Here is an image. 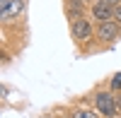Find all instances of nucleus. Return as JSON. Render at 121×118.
I'll return each instance as SVG.
<instances>
[{
	"label": "nucleus",
	"instance_id": "f257e3e1",
	"mask_svg": "<svg viewBox=\"0 0 121 118\" xmlns=\"http://www.w3.org/2000/svg\"><path fill=\"white\" fill-rule=\"evenodd\" d=\"M95 109L97 113H102L107 118H114L121 111V96H116L114 92H95Z\"/></svg>",
	"mask_w": 121,
	"mask_h": 118
},
{
	"label": "nucleus",
	"instance_id": "f03ea898",
	"mask_svg": "<svg viewBox=\"0 0 121 118\" xmlns=\"http://www.w3.org/2000/svg\"><path fill=\"white\" fill-rule=\"evenodd\" d=\"M95 34V27H92V19L90 17H80L70 22V36H73L75 43H87Z\"/></svg>",
	"mask_w": 121,
	"mask_h": 118
},
{
	"label": "nucleus",
	"instance_id": "7ed1b4c3",
	"mask_svg": "<svg viewBox=\"0 0 121 118\" xmlns=\"http://www.w3.org/2000/svg\"><path fill=\"white\" fill-rule=\"evenodd\" d=\"M119 36H121V24L116 19H107V22L97 24V39L102 43H114Z\"/></svg>",
	"mask_w": 121,
	"mask_h": 118
},
{
	"label": "nucleus",
	"instance_id": "20e7f679",
	"mask_svg": "<svg viewBox=\"0 0 121 118\" xmlns=\"http://www.w3.org/2000/svg\"><path fill=\"white\" fill-rule=\"evenodd\" d=\"M24 12V0H0V19L10 24Z\"/></svg>",
	"mask_w": 121,
	"mask_h": 118
},
{
	"label": "nucleus",
	"instance_id": "39448f33",
	"mask_svg": "<svg viewBox=\"0 0 121 118\" xmlns=\"http://www.w3.org/2000/svg\"><path fill=\"white\" fill-rule=\"evenodd\" d=\"M63 10H65V17L70 22H73V19H80V17H85L82 15L85 12V0H65Z\"/></svg>",
	"mask_w": 121,
	"mask_h": 118
},
{
	"label": "nucleus",
	"instance_id": "423d86ee",
	"mask_svg": "<svg viewBox=\"0 0 121 118\" xmlns=\"http://www.w3.org/2000/svg\"><path fill=\"white\" fill-rule=\"evenodd\" d=\"M90 12H92V19L95 22H107V19H114V10L112 7H107V5H102V3H92V10H90Z\"/></svg>",
	"mask_w": 121,
	"mask_h": 118
},
{
	"label": "nucleus",
	"instance_id": "0eeeda50",
	"mask_svg": "<svg viewBox=\"0 0 121 118\" xmlns=\"http://www.w3.org/2000/svg\"><path fill=\"white\" fill-rule=\"evenodd\" d=\"M70 118H99L97 111H87V109H75Z\"/></svg>",
	"mask_w": 121,
	"mask_h": 118
},
{
	"label": "nucleus",
	"instance_id": "6e6552de",
	"mask_svg": "<svg viewBox=\"0 0 121 118\" xmlns=\"http://www.w3.org/2000/svg\"><path fill=\"white\" fill-rule=\"evenodd\" d=\"M109 89L112 92H121V72H116L112 80H109Z\"/></svg>",
	"mask_w": 121,
	"mask_h": 118
},
{
	"label": "nucleus",
	"instance_id": "1a4fd4ad",
	"mask_svg": "<svg viewBox=\"0 0 121 118\" xmlns=\"http://www.w3.org/2000/svg\"><path fill=\"white\" fill-rule=\"evenodd\" d=\"M97 3H102V5H107V7H112V10H116V7L121 5V0H97Z\"/></svg>",
	"mask_w": 121,
	"mask_h": 118
},
{
	"label": "nucleus",
	"instance_id": "9d476101",
	"mask_svg": "<svg viewBox=\"0 0 121 118\" xmlns=\"http://www.w3.org/2000/svg\"><path fill=\"white\" fill-rule=\"evenodd\" d=\"M114 19H116V22H119V24H121V5H119V7H116V10H114Z\"/></svg>",
	"mask_w": 121,
	"mask_h": 118
},
{
	"label": "nucleus",
	"instance_id": "9b49d317",
	"mask_svg": "<svg viewBox=\"0 0 121 118\" xmlns=\"http://www.w3.org/2000/svg\"><path fill=\"white\" fill-rule=\"evenodd\" d=\"M85 3H90V0H85Z\"/></svg>",
	"mask_w": 121,
	"mask_h": 118
}]
</instances>
